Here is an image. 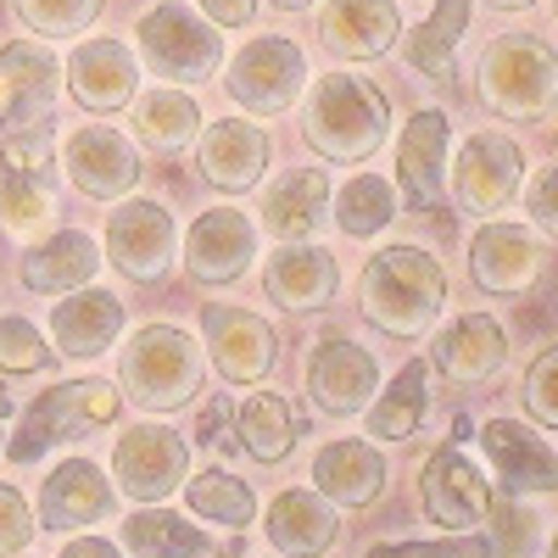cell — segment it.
I'll return each instance as SVG.
<instances>
[{"instance_id":"6da1fadb","label":"cell","mask_w":558,"mask_h":558,"mask_svg":"<svg viewBox=\"0 0 558 558\" xmlns=\"http://www.w3.org/2000/svg\"><path fill=\"white\" fill-rule=\"evenodd\" d=\"M357 307H363V318L375 324L380 336L413 341V336H425L430 324L441 318V307H447V274H441V263L425 246L391 241V246H380L375 257L363 263V274H357Z\"/></svg>"},{"instance_id":"7a4b0ae2","label":"cell","mask_w":558,"mask_h":558,"mask_svg":"<svg viewBox=\"0 0 558 558\" xmlns=\"http://www.w3.org/2000/svg\"><path fill=\"white\" fill-rule=\"evenodd\" d=\"M302 140L324 162H368L391 140V101L363 73H324L302 101Z\"/></svg>"},{"instance_id":"3957f363","label":"cell","mask_w":558,"mask_h":558,"mask_svg":"<svg viewBox=\"0 0 558 558\" xmlns=\"http://www.w3.org/2000/svg\"><path fill=\"white\" fill-rule=\"evenodd\" d=\"M475 96L492 118L547 123L558 112V51L542 34H497L475 62Z\"/></svg>"},{"instance_id":"277c9868","label":"cell","mask_w":558,"mask_h":558,"mask_svg":"<svg viewBox=\"0 0 558 558\" xmlns=\"http://www.w3.org/2000/svg\"><path fill=\"white\" fill-rule=\"evenodd\" d=\"M118 380L140 413H179L202 397L207 357L179 324H140L118 352Z\"/></svg>"},{"instance_id":"5b68a950","label":"cell","mask_w":558,"mask_h":558,"mask_svg":"<svg viewBox=\"0 0 558 558\" xmlns=\"http://www.w3.org/2000/svg\"><path fill=\"white\" fill-rule=\"evenodd\" d=\"M57 218V146L39 129H12L0 140V229L12 241L51 235Z\"/></svg>"},{"instance_id":"8992f818","label":"cell","mask_w":558,"mask_h":558,"mask_svg":"<svg viewBox=\"0 0 558 558\" xmlns=\"http://www.w3.org/2000/svg\"><path fill=\"white\" fill-rule=\"evenodd\" d=\"M134 45L162 84H207L223 68V39L218 28L191 12L184 0H157V7L134 23Z\"/></svg>"},{"instance_id":"52a82bcc","label":"cell","mask_w":558,"mask_h":558,"mask_svg":"<svg viewBox=\"0 0 558 558\" xmlns=\"http://www.w3.org/2000/svg\"><path fill=\"white\" fill-rule=\"evenodd\" d=\"M118 408H123V397H118V386H107V380H62V386H45V391L28 402L23 425L12 430L7 458H12V463H34V458L51 452L57 441H73V436H84V430L112 425Z\"/></svg>"},{"instance_id":"ba28073f","label":"cell","mask_w":558,"mask_h":558,"mask_svg":"<svg viewBox=\"0 0 558 558\" xmlns=\"http://www.w3.org/2000/svg\"><path fill=\"white\" fill-rule=\"evenodd\" d=\"M520 184H525V151L502 129H475L458 146V157H447V191L458 213L470 218H502V207H514Z\"/></svg>"},{"instance_id":"9c48e42d","label":"cell","mask_w":558,"mask_h":558,"mask_svg":"<svg viewBox=\"0 0 558 558\" xmlns=\"http://www.w3.org/2000/svg\"><path fill=\"white\" fill-rule=\"evenodd\" d=\"M218 73H223L229 101H235L241 112L279 118V112H291V101L302 96L307 57H302V45L286 39V34H257V39H246L235 51V62L218 68Z\"/></svg>"},{"instance_id":"30bf717a","label":"cell","mask_w":558,"mask_h":558,"mask_svg":"<svg viewBox=\"0 0 558 558\" xmlns=\"http://www.w3.org/2000/svg\"><path fill=\"white\" fill-rule=\"evenodd\" d=\"M184 481H191V441L179 430L140 418L134 430L118 436L112 447V486L129 502H168Z\"/></svg>"},{"instance_id":"8fae6325","label":"cell","mask_w":558,"mask_h":558,"mask_svg":"<svg viewBox=\"0 0 558 558\" xmlns=\"http://www.w3.org/2000/svg\"><path fill=\"white\" fill-rule=\"evenodd\" d=\"M302 386H307V402L324 418H352V413H363L368 402H375V391H380V357L368 352L363 341L330 330V336L313 341Z\"/></svg>"},{"instance_id":"7c38bea8","label":"cell","mask_w":558,"mask_h":558,"mask_svg":"<svg viewBox=\"0 0 558 558\" xmlns=\"http://www.w3.org/2000/svg\"><path fill=\"white\" fill-rule=\"evenodd\" d=\"M179 257V223L162 202H118L107 213V263L134 279V286H157Z\"/></svg>"},{"instance_id":"4fadbf2b","label":"cell","mask_w":558,"mask_h":558,"mask_svg":"<svg viewBox=\"0 0 558 558\" xmlns=\"http://www.w3.org/2000/svg\"><path fill=\"white\" fill-rule=\"evenodd\" d=\"M418 508L425 520L441 525V531H481L497 508V492L492 481L481 475L475 458H463L458 441L436 447L425 458V475H418Z\"/></svg>"},{"instance_id":"5bb4252c","label":"cell","mask_w":558,"mask_h":558,"mask_svg":"<svg viewBox=\"0 0 558 558\" xmlns=\"http://www.w3.org/2000/svg\"><path fill=\"white\" fill-rule=\"evenodd\" d=\"M179 263L196 286H235L257 263V223L241 207H207L179 241Z\"/></svg>"},{"instance_id":"9a60e30c","label":"cell","mask_w":558,"mask_h":558,"mask_svg":"<svg viewBox=\"0 0 558 558\" xmlns=\"http://www.w3.org/2000/svg\"><path fill=\"white\" fill-rule=\"evenodd\" d=\"M547 274V246L536 241V229L486 218L470 241V279L486 296H525L542 286Z\"/></svg>"},{"instance_id":"2e32d148","label":"cell","mask_w":558,"mask_h":558,"mask_svg":"<svg viewBox=\"0 0 558 558\" xmlns=\"http://www.w3.org/2000/svg\"><path fill=\"white\" fill-rule=\"evenodd\" d=\"M202 341H207L213 368H218L229 386H263L274 375L279 341H274V324L263 313L207 302L202 307Z\"/></svg>"},{"instance_id":"e0dca14e","label":"cell","mask_w":558,"mask_h":558,"mask_svg":"<svg viewBox=\"0 0 558 558\" xmlns=\"http://www.w3.org/2000/svg\"><path fill=\"white\" fill-rule=\"evenodd\" d=\"M447 151H452V123L441 107H418L402 118L397 134V196L413 213H436L447 196Z\"/></svg>"},{"instance_id":"ac0fdd59","label":"cell","mask_w":558,"mask_h":558,"mask_svg":"<svg viewBox=\"0 0 558 558\" xmlns=\"http://www.w3.org/2000/svg\"><path fill=\"white\" fill-rule=\"evenodd\" d=\"M475 436H481L492 470H497L502 497H558V452L531 425L497 413V418H486Z\"/></svg>"},{"instance_id":"d6986e66","label":"cell","mask_w":558,"mask_h":558,"mask_svg":"<svg viewBox=\"0 0 558 558\" xmlns=\"http://www.w3.org/2000/svg\"><path fill=\"white\" fill-rule=\"evenodd\" d=\"M57 84H62V68L39 39L0 45V134L39 129L57 107Z\"/></svg>"},{"instance_id":"ffe728a7","label":"cell","mask_w":558,"mask_h":558,"mask_svg":"<svg viewBox=\"0 0 558 558\" xmlns=\"http://www.w3.org/2000/svg\"><path fill=\"white\" fill-rule=\"evenodd\" d=\"M330 173L324 168H286L279 179L263 184L257 196V229L274 235L279 246H302L313 241L324 218H330Z\"/></svg>"},{"instance_id":"44dd1931","label":"cell","mask_w":558,"mask_h":558,"mask_svg":"<svg viewBox=\"0 0 558 558\" xmlns=\"http://www.w3.org/2000/svg\"><path fill=\"white\" fill-rule=\"evenodd\" d=\"M62 162H68V179L73 191L89 196V202H123L140 179V151L107 123H84L68 134L62 146Z\"/></svg>"},{"instance_id":"7402d4cb","label":"cell","mask_w":558,"mask_h":558,"mask_svg":"<svg viewBox=\"0 0 558 558\" xmlns=\"http://www.w3.org/2000/svg\"><path fill=\"white\" fill-rule=\"evenodd\" d=\"M62 78H68V96L84 112H101V118L140 96V62H134V51L123 39H107V34L101 39H78L68 68H62Z\"/></svg>"},{"instance_id":"603a6c76","label":"cell","mask_w":558,"mask_h":558,"mask_svg":"<svg viewBox=\"0 0 558 558\" xmlns=\"http://www.w3.org/2000/svg\"><path fill=\"white\" fill-rule=\"evenodd\" d=\"M118 514V486L101 475V463L89 458H62L39 486V525L45 531H84V525H101Z\"/></svg>"},{"instance_id":"cb8c5ba5","label":"cell","mask_w":558,"mask_h":558,"mask_svg":"<svg viewBox=\"0 0 558 558\" xmlns=\"http://www.w3.org/2000/svg\"><path fill=\"white\" fill-rule=\"evenodd\" d=\"M313 492L336 508H368L386 497V481H391V463L386 452L368 441V436H347V441H324L313 452Z\"/></svg>"},{"instance_id":"d4e9b609","label":"cell","mask_w":558,"mask_h":558,"mask_svg":"<svg viewBox=\"0 0 558 558\" xmlns=\"http://www.w3.org/2000/svg\"><path fill=\"white\" fill-rule=\"evenodd\" d=\"M508 357V336L492 313H458L430 341V375H447L452 386H486Z\"/></svg>"},{"instance_id":"484cf974","label":"cell","mask_w":558,"mask_h":558,"mask_svg":"<svg viewBox=\"0 0 558 558\" xmlns=\"http://www.w3.org/2000/svg\"><path fill=\"white\" fill-rule=\"evenodd\" d=\"M202 146H196V162H202V179L223 196H241L252 184H263L268 173V134L252 123V118H218V123H202Z\"/></svg>"},{"instance_id":"4316f807","label":"cell","mask_w":558,"mask_h":558,"mask_svg":"<svg viewBox=\"0 0 558 558\" xmlns=\"http://www.w3.org/2000/svg\"><path fill=\"white\" fill-rule=\"evenodd\" d=\"M318 7H324L318 39L341 62H375V57L397 51V39H402L397 0H318Z\"/></svg>"},{"instance_id":"83f0119b","label":"cell","mask_w":558,"mask_h":558,"mask_svg":"<svg viewBox=\"0 0 558 558\" xmlns=\"http://www.w3.org/2000/svg\"><path fill=\"white\" fill-rule=\"evenodd\" d=\"M263 291L279 313H324L341 291V263H336V252H324L313 241L279 246L263 263Z\"/></svg>"},{"instance_id":"f1b7e54d","label":"cell","mask_w":558,"mask_h":558,"mask_svg":"<svg viewBox=\"0 0 558 558\" xmlns=\"http://www.w3.org/2000/svg\"><path fill=\"white\" fill-rule=\"evenodd\" d=\"M263 536L274 542L279 558H324L341 542V520L336 502H324L313 486H291L268 502L263 514Z\"/></svg>"},{"instance_id":"f546056e","label":"cell","mask_w":558,"mask_h":558,"mask_svg":"<svg viewBox=\"0 0 558 558\" xmlns=\"http://www.w3.org/2000/svg\"><path fill=\"white\" fill-rule=\"evenodd\" d=\"M118 336H123V302L112 291H101L96 279L78 286V291H68L57 302V313H51V347H57V357L89 363V357H101Z\"/></svg>"},{"instance_id":"4dcf8cb0","label":"cell","mask_w":558,"mask_h":558,"mask_svg":"<svg viewBox=\"0 0 558 558\" xmlns=\"http://www.w3.org/2000/svg\"><path fill=\"white\" fill-rule=\"evenodd\" d=\"M17 274H23V286L39 291V296H68V291L89 286V279L101 274V246L89 241L84 229H51V235H39L23 252Z\"/></svg>"},{"instance_id":"1f68e13d","label":"cell","mask_w":558,"mask_h":558,"mask_svg":"<svg viewBox=\"0 0 558 558\" xmlns=\"http://www.w3.org/2000/svg\"><path fill=\"white\" fill-rule=\"evenodd\" d=\"M430 397H436L430 363H425V357L402 363L397 375H391V386L380 380L375 402L363 408V413H368V418H363L368 441H408V436H418V425H425V413H430Z\"/></svg>"},{"instance_id":"d6a6232c","label":"cell","mask_w":558,"mask_h":558,"mask_svg":"<svg viewBox=\"0 0 558 558\" xmlns=\"http://www.w3.org/2000/svg\"><path fill=\"white\" fill-rule=\"evenodd\" d=\"M302 430H307V425H302V413L291 408L286 391L257 386V391L235 408V441H241L246 458H257V463H286V458L296 452Z\"/></svg>"},{"instance_id":"836d02e7","label":"cell","mask_w":558,"mask_h":558,"mask_svg":"<svg viewBox=\"0 0 558 558\" xmlns=\"http://www.w3.org/2000/svg\"><path fill=\"white\" fill-rule=\"evenodd\" d=\"M470 12H475V0H436L425 23L402 28L397 51H402L408 73H418V78H447L452 62H458L463 34H470Z\"/></svg>"},{"instance_id":"e575fe53","label":"cell","mask_w":558,"mask_h":558,"mask_svg":"<svg viewBox=\"0 0 558 558\" xmlns=\"http://www.w3.org/2000/svg\"><path fill=\"white\" fill-rule=\"evenodd\" d=\"M134 107V140L146 151H162V157H173V151H184L191 140L202 134V107H196V96L184 84H162V89H146V96H134L129 101Z\"/></svg>"},{"instance_id":"d590c367","label":"cell","mask_w":558,"mask_h":558,"mask_svg":"<svg viewBox=\"0 0 558 558\" xmlns=\"http://www.w3.org/2000/svg\"><path fill=\"white\" fill-rule=\"evenodd\" d=\"M118 547H129L140 558H207L213 536L196 531L191 520L173 514V508H162V502H140L134 514L123 520V531H118Z\"/></svg>"},{"instance_id":"8d00e7d4","label":"cell","mask_w":558,"mask_h":558,"mask_svg":"<svg viewBox=\"0 0 558 558\" xmlns=\"http://www.w3.org/2000/svg\"><path fill=\"white\" fill-rule=\"evenodd\" d=\"M330 213L341 223V235L368 241V235H386L391 218H397V184L380 173H352L341 191L330 196Z\"/></svg>"},{"instance_id":"74e56055","label":"cell","mask_w":558,"mask_h":558,"mask_svg":"<svg viewBox=\"0 0 558 558\" xmlns=\"http://www.w3.org/2000/svg\"><path fill=\"white\" fill-rule=\"evenodd\" d=\"M184 502H191V514L196 520H213L223 531H246L257 520V497L241 475H229V470H202L196 481H184L179 486Z\"/></svg>"},{"instance_id":"f35d334b","label":"cell","mask_w":558,"mask_h":558,"mask_svg":"<svg viewBox=\"0 0 558 558\" xmlns=\"http://www.w3.org/2000/svg\"><path fill=\"white\" fill-rule=\"evenodd\" d=\"M107 0H12V12L34 39H78L84 28H96Z\"/></svg>"},{"instance_id":"ab89813d","label":"cell","mask_w":558,"mask_h":558,"mask_svg":"<svg viewBox=\"0 0 558 558\" xmlns=\"http://www.w3.org/2000/svg\"><path fill=\"white\" fill-rule=\"evenodd\" d=\"M57 363V347L28 318H0V375H45Z\"/></svg>"},{"instance_id":"60d3db41","label":"cell","mask_w":558,"mask_h":558,"mask_svg":"<svg viewBox=\"0 0 558 558\" xmlns=\"http://www.w3.org/2000/svg\"><path fill=\"white\" fill-rule=\"evenodd\" d=\"M520 408L536 418V425L558 430V341L531 357L525 380H520Z\"/></svg>"},{"instance_id":"b9f144b4","label":"cell","mask_w":558,"mask_h":558,"mask_svg":"<svg viewBox=\"0 0 558 558\" xmlns=\"http://www.w3.org/2000/svg\"><path fill=\"white\" fill-rule=\"evenodd\" d=\"M363 558H492L481 531H452L447 542H375Z\"/></svg>"},{"instance_id":"7bdbcfd3","label":"cell","mask_w":558,"mask_h":558,"mask_svg":"<svg viewBox=\"0 0 558 558\" xmlns=\"http://www.w3.org/2000/svg\"><path fill=\"white\" fill-rule=\"evenodd\" d=\"M34 531H39V520L28 514V502H23V492H17V486H7V481H0V558H12V553H23V547L34 542Z\"/></svg>"},{"instance_id":"ee69618b","label":"cell","mask_w":558,"mask_h":558,"mask_svg":"<svg viewBox=\"0 0 558 558\" xmlns=\"http://www.w3.org/2000/svg\"><path fill=\"white\" fill-rule=\"evenodd\" d=\"M525 213H531V223L536 229H547V235H558V157L553 162H542L525 184Z\"/></svg>"},{"instance_id":"f6af8a7d","label":"cell","mask_w":558,"mask_h":558,"mask_svg":"<svg viewBox=\"0 0 558 558\" xmlns=\"http://www.w3.org/2000/svg\"><path fill=\"white\" fill-rule=\"evenodd\" d=\"M229 430H235V397H207L202 413H196V430H191V447H229Z\"/></svg>"},{"instance_id":"bcb514c9","label":"cell","mask_w":558,"mask_h":558,"mask_svg":"<svg viewBox=\"0 0 558 558\" xmlns=\"http://www.w3.org/2000/svg\"><path fill=\"white\" fill-rule=\"evenodd\" d=\"M196 7L213 28H246L257 17V0H196Z\"/></svg>"},{"instance_id":"7dc6e473","label":"cell","mask_w":558,"mask_h":558,"mask_svg":"<svg viewBox=\"0 0 558 558\" xmlns=\"http://www.w3.org/2000/svg\"><path fill=\"white\" fill-rule=\"evenodd\" d=\"M57 558H123V547L107 542V536H73Z\"/></svg>"},{"instance_id":"c3c4849f","label":"cell","mask_w":558,"mask_h":558,"mask_svg":"<svg viewBox=\"0 0 558 558\" xmlns=\"http://www.w3.org/2000/svg\"><path fill=\"white\" fill-rule=\"evenodd\" d=\"M481 7H492V12H531L536 0H481Z\"/></svg>"},{"instance_id":"681fc988","label":"cell","mask_w":558,"mask_h":558,"mask_svg":"<svg viewBox=\"0 0 558 558\" xmlns=\"http://www.w3.org/2000/svg\"><path fill=\"white\" fill-rule=\"evenodd\" d=\"M268 7H274V12H313L318 0H268Z\"/></svg>"},{"instance_id":"f907efd6","label":"cell","mask_w":558,"mask_h":558,"mask_svg":"<svg viewBox=\"0 0 558 558\" xmlns=\"http://www.w3.org/2000/svg\"><path fill=\"white\" fill-rule=\"evenodd\" d=\"M463 436H475V418H470V413L452 418V441H463Z\"/></svg>"},{"instance_id":"816d5d0a","label":"cell","mask_w":558,"mask_h":558,"mask_svg":"<svg viewBox=\"0 0 558 558\" xmlns=\"http://www.w3.org/2000/svg\"><path fill=\"white\" fill-rule=\"evenodd\" d=\"M12 413V402H7V386H0V418H7Z\"/></svg>"},{"instance_id":"f5cc1de1","label":"cell","mask_w":558,"mask_h":558,"mask_svg":"<svg viewBox=\"0 0 558 558\" xmlns=\"http://www.w3.org/2000/svg\"><path fill=\"white\" fill-rule=\"evenodd\" d=\"M547 558H558V531H553V542H547Z\"/></svg>"},{"instance_id":"db71d44e","label":"cell","mask_w":558,"mask_h":558,"mask_svg":"<svg viewBox=\"0 0 558 558\" xmlns=\"http://www.w3.org/2000/svg\"><path fill=\"white\" fill-rule=\"evenodd\" d=\"M553 23H558V0H553Z\"/></svg>"},{"instance_id":"11a10c76","label":"cell","mask_w":558,"mask_h":558,"mask_svg":"<svg viewBox=\"0 0 558 558\" xmlns=\"http://www.w3.org/2000/svg\"><path fill=\"white\" fill-rule=\"evenodd\" d=\"M553 146H558V140H553Z\"/></svg>"}]
</instances>
